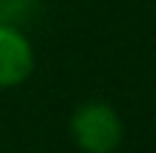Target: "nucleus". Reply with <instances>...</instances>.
<instances>
[{
  "instance_id": "2",
  "label": "nucleus",
  "mask_w": 156,
  "mask_h": 153,
  "mask_svg": "<svg viewBox=\"0 0 156 153\" xmlns=\"http://www.w3.org/2000/svg\"><path fill=\"white\" fill-rule=\"evenodd\" d=\"M38 55L23 26L0 23V90H15L35 75Z\"/></svg>"
},
{
  "instance_id": "1",
  "label": "nucleus",
  "mask_w": 156,
  "mask_h": 153,
  "mask_svg": "<svg viewBox=\"0 0 156 153\" xmlns=\"http://www.w3.org/2000/svg\"><path fill=\"white\" fill-rule=\"evenodd\" d=\"M69 139L81 153H116L124 144V119L110 101L90 98L69 113Z\"/></svg>"
},
{
  "instance_id": "3",
  "label": "nucleus",
  "mask_w": 156,
  "mask_h": 153,
  "mask_svg": "<svg viewBox=\"0 0 156 153\" xmlns=\"http://www.w3.org/2000/svg\"><path fill=\"white\" fill-rule=\"evenodd\" d=\"M38 12V0H0V23L23 26Z\"/></svg>"
}]
</instances>
